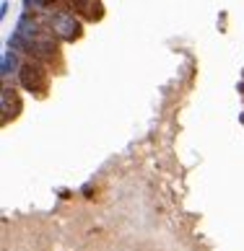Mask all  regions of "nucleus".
<instances>
[{"instance_id":"obj_8","label":"nucleus","mask_w":244,"mask_h":251,"mask_svg":"<svg viewBox=\"0 0 244 251\" xmlns=\"http://www.w3.org/2000/svg\"><path fill=\"white\" fill-rule=\"evenodd\" d=\"M239 122H242V125H244V111H242V114H239Z\"/></svg>"},{"instance_id":"obj_2","label":"nucleus","mask_w":244,"mask_h":251,"mask_svg":"<svg viewBox=\"0 0 244 251\" xmlns=\"http://www.w3.org/2000/svg\"><path fill=\"white\" fill-rule=\"evenodd\" d=\"M47 70L50 68H44V65L34 62V60H26L21 73H18V78H16L18 88H24L31 96H44L47 88H50V73Z\"/></svg>"},{"instance_id":"obj_5","label":"nucleus","mask_w":244,"mask_h":251,"mask_svg":"<svg viewBox=\"0 0 244 251\" xmlns=\"http://www.w3.org/2000/svg\"><path fill=\"white\" fill-rule=\"evenodd\" d=\"M65 5L70 11H76L83 21H99L104 16V8H101L99 0H65Z\"/></svg>"},{"instance_id":"obj_7","label":"nucleus","mask_w":244,"mask_h":251,"mask_svg":"<svg viewBox=\"0 0 244 251\" xmlns=\"http://www.w3.org/2000/svg\"><path fill=\"white\" fill-rule=\"evenodd\" d=\"M83 197H93V187H91V184H86V187H83Z\"/></svg>"},{"instance_id":"obj_4","label":"nucleus","mask_w":244,"mask_h":251,"mask_svg":"<svg viewBox=\"0 0 244 251\" xmlns=\"http://www.w3.org/2000/svg\"><path fill=\"white\" fill-rule=\"evenodd\" d=\"M21 68H24L21 52H16V50H8V47H5L3 57H0V78H3V83H11V78H18Z\"/></svg>"},{"instance_id":"obj_3","label":"nucleus","mask_w":244,"mask_h":251,"mask_svg":"<svg viewBox=\"0 0 244 251\" xmlns=\"http://www.w3.org/2000/svg\"><path fill=\"white\" fill-rule=\"evenodd\" d=\"M0 111H3V125H8L11 119L18 117V111H21V96H18V91L11 86V83H3V91H0Z\"/></svg>"},{"instance_id":"obj_1","label":"nucleus","mask_w":244,"mask_h":251,"mask_svg":"<svg viewBox=\"0 0 244 251\" xmlns=\"http://www.w3.org/2000/svg\"><path fill=\"white\" fill-rule=\"evenodd\" d=\"M39 18L47 29L65 44H73L83 36V18L76 11H70L68 5H58V8H50V11H42Z\"/></svg>"},{"instance_id":"obj_6","label":"nucleus","mask_w":244,"mask_h":251,"mask_svg":"<svg viewBox=\"0 0 244 251\" xmlns=\"http://www.w3.org/2000/svg\"><path fill=\"white\" fill-rule=\"evenodd\" d=\"M8 11H11V3H8V0H3V3H0V18H5Z\"/></svg>"}]
</instances>
